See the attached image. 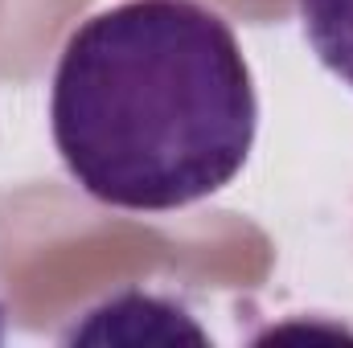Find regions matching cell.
<instances>
[{
  "label": "cell",
  "mask_w": 353,
  "mask_h": 348,
  "mask_svg": "<svg viewBox=\"0 0 353 348\" xmlns=\"http://www.w3.org/2000/svg\"><path fill=\"white\" fill-rule=\"evenodd\" d=\"M54 148L94 201L185 209L243 173L259 98L234 29L197 0H123L83 21L54 70Z\"/></svg>",
  "instance_id": "obj_1"
},
{
  "label": "cell",
  "mask_w": 353,
  "mask_h": 348,
  "mask_svg": "<svg viewBox=\"0 0 353 348\" xmlns=\"http://www.w3.org/2000/svg\"><path fill=\"white\" fill-rule=\"evenodd\" d=\"M300 21L321 66L353 87V0H300Z\"/></svg>",
  "instance_id": "obj_2"
},
{
  "label": "cell",
  "mask_w": 353,
  "mask_h": 348,
  "mask_svg": "<svg viewBox=\"0 0 353 348\" xmlns=\"http://www.w3.org/2000/svg\"><path fill=\"white\" fill-rule=\"evenodd\" d=\"M0 345H4V307H0Z\"/></svg>",
  "instance_id": "obj_3"
}]
</instances>
